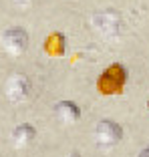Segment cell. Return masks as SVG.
I'll list each match as a JSON object with an SVG mask.
<instances>
[{"instance_id":"cell-12","label":"cell","mask_w":149,"mask_h":157,"mask_svg":"<svg viewBox=\"0 0 149 157\" xmlns=\"http://www.w3.org/2000/svg\"><path fill=\"white\" fill-rule=\"evenodd\" d=\"M147 109H149V103H147Z\"/></svg>"},{"instance_id":"cell-2","label":"cell","mask_w":149,"mask_h":157,"mask_svg":"<svg viewBox=\"0 0 149 157\" xmlns=\"http://www.w3.org/2000/svg\"><path fill=\"white\" fill-rule=\"evenodd\" d=\"M91 24H93L95 33H99L103 38H115L119 34V30H121V16H119L117 10L107 8V10L93 14Z\"/></svg>"},{"instance_id":"cell-10","label":"cell","mask_w":149,"mask_h":157,"mask_svg":"<svg viewBox=\"0 0 149 157\" xmlns=\"http://www.w3.org/2000/svg\"><path fill=\"white\" fill-rule=\"evenodd\" d=\"M137 157H149V147L141 149V151H139V155H137Z\"/></svg>"},{"instance_id":"cell-8","label":"cell","mask_w":149,"mask_h":157,"mask_svg":"<svg viewBox=\"0 0 149 157\" xmlns=\"http://www.w3.org/2000/svg\"><path fill=\"white\" fill-rule=\"evenodd\" d=\"M44 52L51 59H59L67 52V36L63 33H52L44 40Z\"/></svg>"},{"instance_id":"cell-4","label":"cell","mask_w":149,"mask_h":157,"mask_svg":"<svg viewBox=\"0 0 149 157\" xmlns=\"http://www.w3.org/2000/svg\"><path fill=\"white\" fill-rule=\"evenodd\" d=\"M0 44H2L6 55L20 56L28 48V33L20 26L6 28L4 33H2V36H0Z\"/></svg>"},{"instance_id":"cell-11","label":"cell","mask_w":149,"mask_h":157,"mask_svg":"<svg viewBox=\"0 0 149 157\" xmlns=\"http://www.w3.org/2000/svg\"><path fill=\"white\" fill-rule=\"evenodd\" d=\"M67 157H81L77 151H71V153H67Z\"/></svg>"},{"instance_id":"cell-7","label":"cell","mask_w":149,"mask_h":157,"mask_svg":"<svg viewBox=\"0 0 149 157\" xmlns=\"http://www.w3.org/2000/svg\"><path fill=\"white\" fill-rule=\"evenodd\" d=\"M36 137V129H34L30 123H20L16 125L10 133V139H12V145L16 149H22V147H28V145L34 141Z\"/></svg>"},{"instance_id":"cell-9","label":"cell","mask_w":149,"mask_h":157,"mask_svg":"<svg viewBox=\"0 0 149 157\" xmlns=\"http://www.w3.org/2000/svg\"><path fill=\"white\" fill-rule=\"evenodd\" d=\"M12 2H14L16 6H18V8H28V6L32 4L34 0H12Z\"/></svg>"},{"instance_id":"cell-6","label":"cell","mask_w":149,"mask_h":157,"mask_svg":"<svg viewBox=\"0 0 149 157\" xmlns=\"http://www.w3.org/2000/svg\"><path fill=\"white\" fill-rule=\"evenodd\" d=\"M55 117L65 125H74L81 119V109L73 101H59L55 105Z\"/></svg>"},{"instance_id":"cell-1","label":"cell","mask_w":149,"mask_h":157,"mask_svg":"<svg viewBox=\"0 0 149 157\" xmlns=\"http://www.w3.org/2000/svg\"><path fill=\"white\" fill-rule=\"evenodd\" d=\"M127 85V69L121 63H113L101 73V77L97 78V91L105 97L111 95H121L123 89Z\"/></svg>"},{"instance_id":"cell-5","label":"cell","mask_w":149,"mask_h":157,"mask_svg":"<svg viewBox=\"0 0 149 157\" xmlns=\"http://www.w3.org/2000/svg\"><path fill=\"white\" fill-rule=\"evenodd\" d=\"M30 91H32V83L30 78L22 73H14L6 78L4 83V95L8 101L12 103H22L30 97Z\"/></svg>"},{"instance_id":"cell-3","label":"cell","mask_w":149,"mask_h":157,"mask_svg":"<svg viewBox=\"0 0 149 157\" xmlns=\"http://www.w3.org/2000/svg\"><path fill=\"white\" fill-rule=\"evenodd\" d=\"M123 139V127L119 123H115V121L111 119H103L97 123V127H95V143L99 145V147H115V145L121 143Z\"/></svg>"}]
</instances>
